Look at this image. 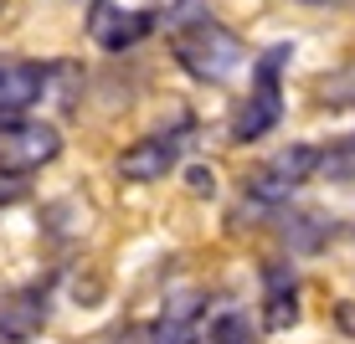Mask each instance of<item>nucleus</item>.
<instances>
[{
  "label": "nucleus",
  "instance_id": "nucleus-1",
  "mask_svg": "<svg viewBox=\"0 0 355 344\" xmlns=\"http://www.w3.org/2000/svg\"><path fill=\"white\" fill-rule=\"evenodd\" d=\"M170 46H175V62L186 67L196 82H227L232 72L248 62L242 42L211 16H196V21H186V26H175Z\"/></svg>",
  "mask_w": 355,
  "mask_h": 344
},
{
  "label": "nucleus",
  "instance_id": "nucleus-2",
  "mask_svg": "<svg viewBox=\"0 0 355 344\" xmlns=\"http://www.w3.org/2000/svg\"><path fill=\"white\" fill-rule=\"evenodd\" d=\"M62 154V134L42 118H16V124H0V175L21 180L31 170L52 165Z\"/></svg>",
  "mask_w": 355,
  "mask_h": 344
},
{
  "label": "nucleus",
  "instance_id": "nucleus-3",
  "mask_svg": "<svg viewBox=\"0 0 355 344\" xmlns=\"http://www.w3.org/2000/svg\"><path fill=\"white\" fill-rule=\"evenodd\" d=\"M288 62V46H273V52L258 62L252 72V98L237 108V124H232V139L248 144V139H263L268 129L284 118V93H278V72Z\"/></svg>",
  "mask_w": 355,
  "mask_h": 344
},
{
  "label": "nucleus",
  "instance_id": "nucleus-4",
  "mask_svg": "<svg viewBox=\"0 0 355 344\" xmlns=\"http://www.w3.org/2000/svg\"><path fill=\"white\" fill-rule=\"evenodd\" d=\"M314 170H320V150H314V144L278 150L273 159H263V165L248 175V195H252V201H263V206H278V201H288Z\"/></svg>",
  "mask_w": 355,
  "mask_h": 344
},
{
  "label": "nucleus",
  "instance_id": "nucleus-5",
  "mask_svg": "<svg viewBox=\"0 0 355 344\" xmlns=\"http://www.w3.org/2000/svg\"><path fill=\"white\" fill-rule=\"evenodd\" d=\"M150 26H155V10H124V6H114V0H93L88 31H93V42L103 46V52H124V46H134Z\"/></svg>",
  "mask_w": 355,
  "mask_h": 344
},
{
  "label": "nucleus",
  "instance_id": "nucleus-6",
  "mask_svg": "<svg viewBox=\"0 0 355 344\" xmlns=\"http://www.w3.org/2000/svg\"><path fill=\"white\" fill-rule=\"evenodd\" d=\"M175 159H180L175 134H150V139L129 144V150L119 154V175L134 180V185H150V180H165L170 170H175Z\"/></svg>",
  "mask_w": 355,
  "mask_h": 344
},
{
  "label": "nucleus",
  "instance_id": "nucleus-7",
  "mask_svg": "<svg viewBox=\"0 0 355 344\" xmlns=\"http://www.w3.org/2000/svg\"><path fill=\"white\" fill-rule=\"evenodd\" d=\"M46 88V72L36 62H16V57H0V114H21L31 108Z\"/></svg>",
  "mask_w": 355,
  "mask_h": 344
},
{
  "label": "nucleus",
  "instance_id": "nucleus-8",
  "mask_svg": "<svg viewBox=\"0 0 355 344\" xmlns=\"http://www.w3.org/2000/svg\"><path fill=\"white\" fill-rule=\"evenodd\" d=\"M268 293H263V324L273 329H293V318H299V282H293V273H284V267H268Z\"/></svg>",
  "mask_w": 355,
  "mask_h": 344
},
{
  "label": "nucleus",
  "instance_id": "nucleus-9",
  "mask_svg": "<svg viewBox=\"0 0 355 344\" xmlns=\"http://www.w3.org/2000/svg\"><path fill=\"white\" fill-rule=\"evenodd\" d=\"M320 170H324L329 180H340V185H355V134H345L335 150L320 154Z\"/></svg>",
  "mask_w": 355,
  "mask_h": 344
},
{
  "label": "nucleus",
  "instance_id": "nucleus-10",
  "mask_svg": "<svg viewBox=\"0 0 355 344\" xmlns=\"http://www.w3.org/2000/svg\"><path fill=\"white\" fill-rule=\"evenodd\" d=\"M201 344H252V329H248V318H242V314H222L201 334Z\"/></svg>",
  "mask_w": 355,
  "mask_h": 344
},
{
  "label": "nucleus",
  "instance_id": "nucleus-11",
  "mask_svg": "<svg viewBox=\"0 0 355 344\" xmlns=\"http://www.w3.org/2000/svg\"><path fill=\"white\" fill-rule=\"evenodd\" d=\"M16 195H21V180H6V175H0V206H10Z\"/></svg>",
  "mask_w": 355,
  "mask_h": 344
},
{
  "label": "nucleus",
  "instance_id": "nucleus-12",
  "mask_svg": "<svg viewBox=\"0 0 355 344\" xmlns=\"http://www.w3.org/2000/svg\"><path fill=\"white\" fill-rule=\"evenodd\" d=\"M6 6H10V0H0V10H6Z\"/></svg>",
  "mask_w": 355,
  "mask_h": 344
},
{
  "label": "nucleus",
  "instance_id": "nucleus-13",
  "mask_svg": "<svg viewBox=\"0 0 355 344\" xmlns=\"http://www.w3.org/2000/svg\"><path fill=\"white\" fill-rule=\"evenodd\" d=\"M309 6H320V0H309Z\"/></svg>",
  "mask_w": 355,
  "mask_h": 344
}]
</instances>
